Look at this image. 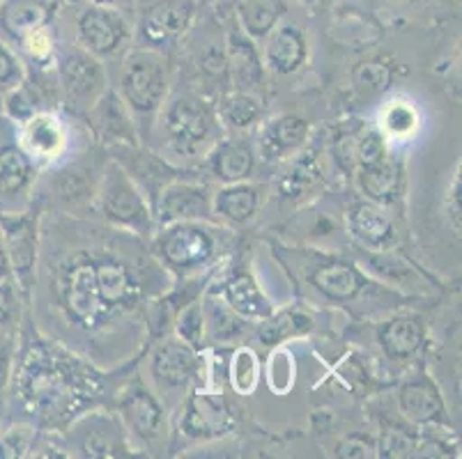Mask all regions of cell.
I'll list each match as a JSON object with an SVG mask.
<instances>
[{
    "label": "cell",
    "mask_w": 462,
    "mask_h": 459,
    "mask_svg": "<svg viewBox=\"0 0 462 459\" xmlns=\"http://www.w3.org/2000/svg\"><path fill=\"white\" fill-rule=\"evenodd\" d=\"M178 334L184 343H189L191 347H199L205 340V315L200 303H191L182 310V315L178 317Z\"/></svg>",
    "instance_id": "obj_41"
},
{
    "label": "cell",
    "mask_w": 462,
    "mask_h": 459,
    "mask_svg": "<svg viewBox=\"0 0 462 459\" xmlns=\"http://www.w3.org/2000/svg\"><path fill=\"white\" fill-rule=\"evenodd\" d=\"M166 58L154 49L134 50L120 71V96L141 117H152L166 101Z\"/></svg>",
    "instance_id": "obj_6"
},
{
    "label": "cell",
    "mask_w": 462,
    "mask_h": 459,
    "mask_svg": "<svg viewBox=\"0 0 462 459\" xmlns=\"http://www.w3.org/2000/svg\"><path fill=\"white\" fill-rule=\"evenodd\" d=\"M163 129L180 157H199L212 150L221 136L218 113L199 96H178L163 111Z\"/></svg>",
    "instance_id": "obj_5"
},
{
    "label": "cell",
    "mask_w": 462,
    "mask_h": 459,
    "mask_svg": "<svg viewBox=\"0 0 462 459\" xmlns=\"http://www.w3.org/2000/svg\"><path fill=\"white\" fill-rule=\"evenodd\" d=\"M150 372L162 398H182L199 372L196 347L182 338H166L154 349Z\"/></svg>",
    "instance_id": "obj_9"
},
{
    "label": "cell",
    "mask_w": 462,
    "mask_h": 459,
    "mask_svg": "<svg viewBox=\"0 0 462 459\" xmlns=\"http://www.w3.org/2000/svg\"><path fill=\"white\" fill-rule=\"evenodd\" d=\"M162 225L175 221H212V191L208 184L193 179H171L154 202Z\"/></svg>",
    "instance_id": "obj_11"
},
{
    "label": "cell",
    "mask_w": 462,
    "mask_h": 459,
    "mask_svg": "<svg viewBox=\"0 0 462 459\" xmlns=\"http://www.w3.org/2000/svg\"><path fill=\"white\" fill-rule=\"evenodd\" d=\"M260 207V188L246 182L226 184L221 191L212 193V212L217 218L230 223H246Z\"/></svg>",
    "instance_id": "obj_27"
},
{
    "label": "cell",
    "mask_w": 462,
    "mask_h": 459,
    "mask_svg": "<svg viewBox=\"0 0 462 459\" xmlns=\"http://www.w3.org/2000/svg\"><path fill=\"white\" fill-rule=\"evenodd\" d=\"M264 40H267L264 41V62L274 74H292L306 62L309 44H306V35L300 25H276Z\"/></svg>",
    "instance_id": "obj_20"
},
{
    "label": "cell",
    "mask_w": 462,
    "mask_h": 459,
    "mask_svg": "<svg viewBox=\"0 0 462 459\" xmlns=\"http://www.w3.org/2000/svg\"><path fill=\"white\" fill-rule=\"evenodd\" d=\"M401 411L414 423H430L442 416V398L430 379L417 377L402 386Z\"/></svg>",
    "instance_id": "obj_30"
},
{
    "label": "cell",
    "mask_w": 462,
    "mask_h": 459,
    "mask_svg": "<svg viewBox=\"0 0 462 459\" xmlns=\"http://www.w3.org/2000/svg\"><path fill=\"white\" fill-rule=\"evenodd\" d=\"M230 65L235 69V78L239 81V90L246 92V86H254L260 78L258 53L245 37H230Z\"/></svg>",
    "instance_id": "obj_34"
},
{
    "label": "cell",
    "mask_w": 462,
    "mask_h": 459,
    "mask_svg": "<svg viewBox=\"0 0 462 459\" xmlns=\"http://www.w3.org/2000/svg\"><path fill=\"white\" fill-rule=\"evenodd\" d=\"M310 126L300 115H281L272 122L260 138V157L267 163H279L290 154L300 151V147L309 141Z\"/></svg>",
    "instance_id": "obj_21"
},
{
    "label": "cell",
    "mask_w": 462,
    "mask_h": 459,
    "mask_svg": "<svg viewBox=\"0 0 462 459\" xmlns=\"http://www.w3.org/2000/svg\"><path fill=\"white\" fill-rule=\"evenodd\" d=\"M288 12L285 0H242L237 19L249 40H264Z\"/></svg>",
    "instance_id": "obj_29"
},
{
    "label": "cell",
    "mask_w": 462,
    "mask_h": 459,
    "mask_svg": "<svg viewBox=\"0 0 462 459\" xmlns=\"http://www.w3.org/2000/svg\"><path fill=\"white\" fill-rule=\"evenodd\" d=\"M117 409H120L123 427L141 444L152 445L163 436L166 416H163L162 402L141 381H134L120 393Z\"/></svg>",
    "instance_id": "obj_13"
},
{
    "label": "cell",
    "mask_w": 462,
    "mask_h": 459,
    "mask_svg": "<svg viewBox=\"0 0 462 459\" xmlns=\"http://www.w3.org/2000/svg\"><path fill=\"white\" fill-rule=\"evenodd\" d=\"M21 53H26L32 62L42 65L51 58L53 53V35H51V25L49 28H42V31L32 32L26 40L19 44Z\"/></svg>",
    "instance_id": "obj_45"
},
{
    "label": "cell",
    "mask_w": 462,
    "mask_h": 459,
    "mask_svg": "<svg viewBox=\"0 0 462 459\" xmlns=\"http://www.w3.org/2000/svg\"><path fill=\"white\" fill-rule=\"evenodd\" d=\"M0 242L10 260L19 292L31 297L35 285L37 246H40V212L31 209L23 214H0Z\"/></svg>",
    "instance_id": "obj_7"
},
{
    "label": "cell",
    "mask_w": 462,
    "mask_h": 459,
    "mask_svg": "<svg viewBox=\"0 0 462 459\" xmlns=\"http://www.w3.org/2000/svg\"><path fill=\"white\" fill-rule=\"evenodd\" d=\"M92 170L83 166H71L58 177L56 182V196L60 197L62 205L67 207H79L83 202L92 200L97 193V182L92 179Z\"/></svg>",
    "instance_id": "obj_31"
},
{
    "label": "cell",
    "mask_w": 462,
    "mask_h": 459,
    "mask_svg": "<svg viewBox=\"0 0 462 459\" xmlns=\"http://www.w3.org/2000/svg\"><path fill=\"white\" fill-rule=\"evenodd\" d=\"M384 157H386L384 133L377 132V129H368V132L359 138V142H356V161H359V168L371 166V163H377Z\"/></svg>",
    "instance_id": "obj_44"
},
{
    "label": "cell",
    "mask_w": 462,
    "mask_h": 459,
    "mask_svg": "<svg viewBox=\"0 0 462 459\" xmlns=\"http://www.w3.org/2000/svg\"><path fill=\"white\" fill-rule=\"evenodd\" d=\"M309 283L329 303H350L368 288L366 276L355 264L343 260H325L315 264L309 273Z\"/></svg>",
    "instance_id": "obj_18"
},
{
    "label": "cell",
    "mask_w": 462,
    "mask_h": 459,
    "mask_svg": "<svg viewBox=\"0 0 462 459\" xmlns=\"http://www.w3.org/2000/svg\"><path fill=\"white\" fill-rule=\"evenodd\" d=\"M35 182V161L21 142H0V197H16Z\"/></svg>",
    "instance_id": "obj_25"
},
{
    "label": "cell",
    "mask_w": 462,
    "mask_h": 459,
    "mask_svg": "<svg viewBox=\"0 0 462 459\" xmlns=\"http://www.w3.org/2000/svg\"><path fill=\"white\" fill-rule=\"evenodd\" d=\"M19 285L14 278L0 280V335H7L19 324Z\"/></svg>",
    "instance_id": "obj_37"
},
{
    "label": "cell",
    "mask_w": 462,
    "mask_h": 459,
    "mask_svg": "<svg viewBox=\"0 0 462 459\" xmlns=\"http://www.w3.org/2000/svg\"><path fill=\"white\" fill-rule=\"evenodd\" d=\"M196 19V0H154L141 16V37L150 49H159L191 28Z\"/></svg>",
    "instance_id": "obj_14"
},
{
    "label": "cell",
    "mask_w": 462,
    "mask_h": 459,
    "mask_svg": "<svg viewBox=\"0 0 462 459\" xmlns=\"http://www.w3.org/2000/svg\"><path fill=\"white\" fill-rule=\"evenodd\" d=\"M208 322H205V328H209V338L212 340H226L235 338V335L242 334V328H245V322L230 308L228 303H221V301H209L208 303Z\"/></svg>",
    "instance_id": "obj_35"
},
{
    "label": "cell",
    "mask_w": 462,
    "mask_h": 459,
    "mask_svg": "<svg viewBox=\"0 0 462 459\" xmlns=\"http://www.w3.org/2000/svg\"><path fill=\"white\" fill-rule=\"evenodd\" d=\"M347 227L361 246L380 251L396 239V227L375 202H356L347 214Z\"/></svg>",
    "instance_id": "obj_22"
},
{
    "label": "cell",
    "mask_w": 462,
    "mask_h": 459,
    "mask_svg": "<svg viewBox=\"0 0 462 459\" xmlns=\"http://www.w3.org/2000/svg\"><path fill=\"white\" fill-rule=\"evenodd\" d=\"M106 379L92 363L51 340L16 352L10 398L42 427H65L104 399Z\"/></svg>",
    "instance_id": "obj_2"
},
{
    "label": "cell",
    "mask_w": 462,
    "mask_h": 459,
    "mask_svg": "<svg viewBox=\"0 0 462 459\" xmlns=\"http://www.w3.org/2000/svg\"><path fill=\"white\" fill-rule=\"evenodd\" d=\"M355 86L366 95H377V92L386 90L392 83V71L382 62H361L352 74Z\"/></svg>",
    "instance_id": "obj_38"
},
{
    "label": "cell",
    "mask_w": 462,
    "mask_h": 459,
    "mask_svg": "<svg viewBox=\"0 0 462 459\" xmlns=\"http://www.w3.org/2000/svg\"><path fill=\"white\" fill-rule=\"evenodd\" d=\"M166 273L154 255L132 248L129 237L92 234L90 243L69 248L49 267V294L60 322L90 338L145 313Z\"/></svg>",
    "instance_id": "obj_1"
},
{
    "label": "cell",
    "mask_w": 462,
    "mask_h": 459,
    "mask_svg": "<svg viewBox=\"0 0 462 459\" xmlns=\"http://www.w3.org/2000/svg\"><path fill=\"white\" fill-rule=\"evenodd\" d=\"M16 359V340L12 335H0V414L5 409V402L10 399L12 374H14Z\"/></svg>",
    "instance_id": "obj_42"
},
{
    "label": "cell",
    "mask_w": 462,
    "mask_h": 459,
    "mask_svg": "<svg viewBox=\"0 0 462 459\" xmlns=\"http://www.w3.org/2000/svg\"><path fill=\"white\" fill-rule=\"evenodd\" d=\"M134 0H90V5H99V7H113V10L125 12V7L132 5Z\"/></svg>",
    "instance_id": "obj_47"
},
{
    "label": "cell",
    "mask_w": 462,
    "mask_h": 459,
    "mask_svg": "<svg viewBox=\"0 0 462 459\" xmlns=\"http://www.w3.org/2000/svg\"><path fill=\"white\" fill-rule=\"evenodd\" d=\"M35 445V429L28 425H14L0 435V457H26Z\"/></svg>",
    "instance_id": "obj_39"
},
{
    "label": "cell",
    "mask_w": 462,
    "mask_h": 459,
    "mask_svg": "<svg viewBox=\"0 0 462 459\" xmlns=\"http://www.w3.org/2000/svg\"><path fill=\"white\" fill-rule=\"evenodd\" d=\"M263 326H260V340L264 344H279L283 340L292 338V335H301L306 331H310V317H306L304 313H297V310H288V313L281 315H270L267 319H263Z\"/></svg>",
    "instance_id": "obj_32"
},
{
    "label": "cell",
    "mask_w": 462,
    "mask_h": 459,
    "mask_svg": "<svg viewBox=\"0 0 462 459\" xmlns=\"http://www.w3.org/2000/svg\"><path fill=\"white\" fill-rule=\"evenodd\" d=\"M23 83V67L14 50L0 40V92H10Z\"/></svg>",
    "instance_id": "obj_43"
},
{
    "label": "cell",
    "mask_w": 462,
    "mask_h": 459,
    "mask_svg": "<svg viewBox=\"0 0 462 459\" xmlns=\"http://www.w3.org/2000/svg\"><path fill=\"white\" fill-rule=\"evenodd\" d=\"M255 154L246 141L217 142L212 151V172L224 184L246 182L254 175Z\"/></svg>",
    "instance_id": "obj_26"
},
{
    "label": "cell",
    "mask_w": 462,
    "mask_h": 459,
    "mask_svg": "<svg viewBox=\"0 0 462 459\" xmlns=\"http://www.w3.org/2000/svg\"><path fill=\"white\" fill-rule=\"evenodd\" d=\"M230 381L239 395H249L258 384V356L251 349H237L230 363Z\"/></svg>",
    "instance_id": "obj_36"
},
{
    "label": "cell",
    "mask_w": 462,
    "mask_h": 459,
    "mask_svg": "<svg viewBox=\"0 0 462 459\" xmlns=\"http://www.w3.org/2000/svg\"><path fill=\"white\" fill-rule=\"evenodd\" d=\"M56 0H0V40L12 50L32 32L49 28Z\"/></svg>",
    "instance_id": "obj_15"
},
{
    "label": "cell",
    "mask_w": 462,
    "mask_h": 459,
    "mask_svg": "<svg viewBox=\"0 0 462 459\" xmlns=\"http://www.w3.org/2000/svg\"><path fill=\"white\" fill-rule=\"evenodd\" d=\"M79 44L95 58H113L123 53L132 37L125 12L113 7L88 5L77 19Z\"/></svg>",
    "instance_id": "obj_8"
},
{
    "label": "cell",
    "mask_w": 462,
    "mask_h": 459,
    "mask_svg": "<svg viewBox=\"0 0 462 459\" xmlns=\"http://www.w3.org/2000/svg\"><path fill=\"white\" fill-rule=\"evenodd\" d=\"M88 117H90L97 138L108 142V147L138 145V133L132 115H129V106L116 90L106 87V92L92 104Z\"/></svg>",
    "instance_id": "obj_17"
},
{
    "label": "cell",
    "mask_w": 462,
    "mask_h": 459,
    "mask_svg": "<svg viewBox=\"0 0 462 459\" xmlns=\"http://www.w3.org/2000/svg\"><path fill=\"white\" fill-rule=\"evenodd\" d=\"M359 182L361 193L375 205H386L398 196L402 187V170L393 159L384 157L371 166L359 168Z\"/></svg>",
    "instance_id": "obj_28"
},
{
    "label": "cell",
    "mask_w": 462,
    "mask_h": 459,
    "mask_svg": "<svg viewBox=\"0 0 462 459\" xmlns=\"http://www.w3.org/2000/svg\"><path fill=\"white\" fill-rule=\"evenodd\" d=\"M419 124L417 111L410 104H393L384 113V132L392 138H407Z\"/></svg>",
    "instance_id": "obj_40"
},
{
    "label": "cell",
    "mask_w": 462,
    "mask_h": 459,
    "mask_svg": "<svg viewBox=\"0 0 462 459\" xmlns=\"http://www.w3.org/2000/svg\"><path fill=\"white\" fill-rule=\"evenodd\" d=\"M7 278H14V276H12V267H10V260H7L5 248H3V242H0V280H7Z\"/></svg>",
    "instance_id": "obj_48"
},
{
    "label": "cell",
    "mask_w": 462,
    "mask_h": 459,
    "mask_svg": "<svg viewBox=\"0 0 462 459\" xmlns=\"http://www.w3.org/2000/svg\"><path fill=\"white\" fill-rule=\"evenodd\" d=\"M21 147L32 161H53L65 151L67 129L51 111H37L21 122Z\"/></svg>",
    "instance_id": "obj_19"
},
{
    "label": "cell",
    "mask_w": 462,
    "mask_h": 459,
    "mask_svg": "<svg viewBox=\"0 0 462 459\" xmlns=\"http://www.w3.org/2000/svg\"><path fill=\"white\" fill-rule=\"evenodd\" d=\"M260 117V104L255 96H251L249 92L237 90L235 95H228L221 106H218V120H224L226 124L233 126V129H249L251 124H255Z\"/></svg>",
    "instance_id": "obj_33"
},
{
    "label": "cell",
    "mask_w": 462,
    "mask_h": 459,
    "mask_svg": "<svg viewBox=\"0 0 462 459\" xmlns=\"http://www.w3.org/2000/svg\"><path fill=\"white\" fill-rule=\"evenodd\" d=\"M237 425L228 399L218 393H205V390H193L184 402V416L180 429L189 439H218V436L230 435Z\"/></svg>",
    "instance_id": "obj_12"
},
{
    "label": "cell",
    "mask_w": 462,
    "mask_h": 459,
    "mask_svg": "<svg viewBox=\"0 0 462 459\" xmlns=\"http://www.w3.org/2000/svg\"><path fill=\"white\" fill-rule=\"evenodd\" d=\"M224 242V227L209 221H175L154 234L152 255L166 271L191 276L217 262Z\"/></svg>",
    "instance_id": "obj_3"
},
{
    "label": "cell",
    "mask_w": 462,
    "mask_h": 459,
    "mask_svg": "<svg viewBox=\"0 0 462 459\" xmlns=\"http://www.w3.org/2000/svg\"><path fill=\"white\" fill-rule=\"evenodd\" d=\"M60 87L71 106L90 111L92 104L106 92V71L99 58L88 50L67 53L60 60Z\"/></svg>",
    "instance_id": "obj_10"
},
{
    "label": "cell",
    "mask_w": 462,
    "mask_h": 459,
    "mask_svg": "<svg viewBox=\"0 0 462 459\" xmlns=\"http://www.w3.org/2000/svg\"><path fill=\"white\" fill-rule=\"evenodd\" d=\"M377 340H380L382 352L392 361H407L411 356H417L426 340V331L419 317L411 315H401V317L389 319L382 324L377 331Z\"/></svg>",
    "instance_id": "obj_24"
},
{
    "label": "cell",
    "mask_w": 462,
    "mask_h": 459,
    "mask_svg": "<svg viewBox=\"0 0 462 459\" xmlns=\"http://www.w3.org/2000/svg\"><path fill=\"white\" fill-rule=\"evenodd\" d=\"M221 297L239 317L267 319L270 315H274V306L249 271H239L230 276L221 288Z\"/></svg>",
    "instance_id": "obj_23"
},
{
    "label": "cell",
    "mask_w": 462,
    "mask_h": 459,
    "mask_svg": "<svg viewBox=\"0 0 462 459\" xmlns=\"http://www.w3.org/2000/svg\"><path fill=\"white\" fill-rule=\"evenodd\" d=\"M74 432H77L74 436L79 441V450L86 457H123V454H129L127 429L113 416H79Z\"/></svg>",
    "instance_id": "obj_16"
},
{
    "label": "cell",
    "mask_w": 462,
    "mask_h": 459,
    "mask_svg": "<svg viewBox=\"0 0 462 459\" xmlns=\"http://www.w3.org/2000/svg\"><path fill=\"white\" fill-rule=\"evenodd\" d=\"M306 3H313V0H306Z\"/></svg>",
    "instance_id": "obj_49"
},
{
    "label": "cell",
    "mask_w": 462,
    "mask_h": 459,
    "mask_svg": "<svg viewBox=\"0 0 462 459\" xmlns=\"http://www.w3.org/2000/svg\"><path fill=\"white\" fill-rule=\"evenodd\" d=\"M97 205L104 221L116 230L150 237L154 230V214L145 193L138 188L129 172L116 159L106 163L97 182Z\"/></svg>",
    "instance_id": "obj_4"
},
{
    "label": "cell",
    "mask_w": 462,
    "mask_h": 459,
    "mask_svg": "<svg viewBox=\"0 0 462 459\" xmlns=\"http://www.w3.org/2000/svg\"><path fill=\"white\" fill-rule=\"evenodd\" d=\"M448 214H451L453 225L460 230V177L453 179V188L448 193Z\"/></svg>",
    "instance_id": "obj_46"
}]
</instances>
